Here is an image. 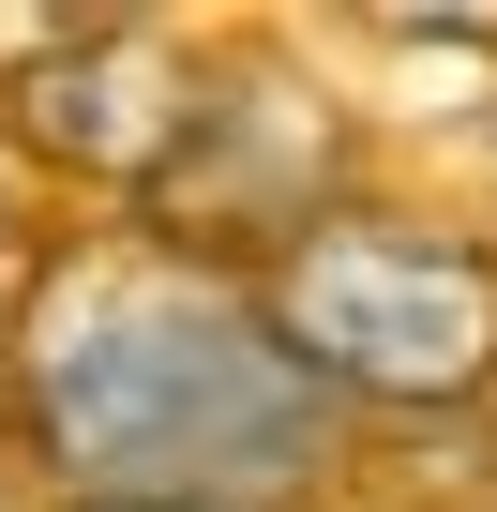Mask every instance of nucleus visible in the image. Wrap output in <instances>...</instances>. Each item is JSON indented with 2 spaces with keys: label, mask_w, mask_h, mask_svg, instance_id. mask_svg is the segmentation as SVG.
Here are the masks:
<instances>
[{
  "label": "nucleus",
  "mask_w": 497,
  "mask_h": 512,
  "mask_svg": "<svg viewBox=\"0 0 497 512\" xmlns=\"http://www.w3.org/2000/svg\"><path fill=\"white\" fill-rule=\"evenodd\" d=\"M16 422L76 512H257L332 467V392L211 256L91 241L31 287Z\"/></svg>",
  "instance_id": "1"
},
{
  "label": "nucleus",
  "mask_w": 497,
  "mask_h": 512,
  "mask_svg": "<svg viewBox=\"0 0 497 512\" xmlns=\"http://www.w3.org/2000/svg\"><path fill=\"white\" fill-rule=\"evenodd\" d=\"M272 347L317 392H377V407H452L497 377V256L452 226H392V211H317L272 256Z\"/></svg>",
  "instance_id": "2"
},
{
  "label": "nucleus",
  "mask_w": 497,
  "mask_h": 512,
  "mask_svg": "<svg viewBox=\"0 0 497 512\" xmlns=\"http://www.w3.org/2000/svg\"><path fill=\"white\" fill-rule=\"evenodd\" d=\"M196 76L166 61V46H136V31H106V46H76V61H46V136L91 166V181H121V196H151L166 166H181V136H196Z\"/></svg>",
  "instance_id": "3"
}]
</instances>
